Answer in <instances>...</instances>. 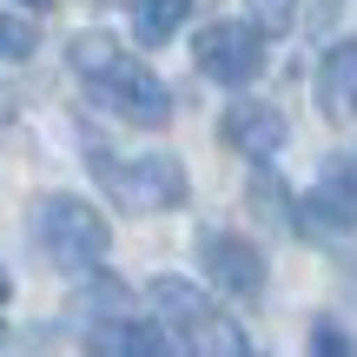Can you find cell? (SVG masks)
Returning a JSON list of instances; mask_svg holds the SVG:
<instances>
[{
  "label": "cell",
  "instance_id": "obj_16",
  "mask_svg": "<svg viewBox=\"0 0 357 357\" xmlns=\"http://www.w3.org/2000/svg\"><path fill=\"white\" fill-rule=\"evenodd\" d=\"M0 305H7V278H0Z\"/></svg>",
  "mask_w": 357,
  "mask_h": 357
},
{
  "label": "cell",
  "instance_id": "obj_6",
  "mask_svg": "<svg viewBox=\"0 0 357 357\" xmlns=\"http://www.w3.org/2000/svg\"><path fill=\"white\" fill-rule=\"evenodd\" d=\"M199 265L238 305H258L265 298V252L252 238H238V231H199Z\"/></svg>",
  "mask_w": 357,
  "mask_h": 357
},
{
  "label": "cell",
  "instance_id": "obj_11",
  "mask_svg": "<svg viewBox=\"0 0 357 357\" xmlns=\"http://www.w3.org/2000/svg\"><path fill=\"white\" fill-rule=\"evenodd\" d=\"M185 20H192V0H132V40L139 47H166Z\"/></svg>",
  "mask_w": 357,
  "mask_h": 357
},
{
  "label": "cell",
  "instance_id": "obj_9",
  "mask_svg": "<svg viewBox=\"0 0 357 357\" xmlns=\"http://www.w3.org/2000/svg\"><path fill=\"white\" fill-rule=\"evenodd\" d=\"M311 93H318V113L331 119V126L357 119V40H337V47L318 60V73H311Z\"/></svg>",
  "mask_w": 357,
  "mask_h": 357
},
{
  "label": "cell",
  "instance_id": "obj_14",
  "mask_svg": "<svg viewBox=\"0 0 357 357\" xmlns=\"http://www.w3.org/2000/svg\"><path fill=\"white\" fill-rule=\"evenodd\" d=\"M311 351H324V357H331V351H351V337L337 331V324H318V331H311Z\"/></svg>",
  "mask_w": 357,
  "mask_h": 357
},
{
  "label": "cell",
  "instance_id": "obj_4",
  "mask_svg": "<svg viewBox=\"0 0 357 357\" xmlns=\"http://www.w3.org/2000/svg\"><path fill=\"white\" fill-rule=\"evenodd\" d=\"M93 172L113 192V205H126V212H172V205H185V166L172 153H146V159L93 153Z\"/></svg>",
  "mask_w": 357,
  "mask_h": 357
},
{
  "label": "cell",
  "instance_id": "obj_10",
  "mask_svg": "<svg viewBox=\"0 0 357 357\" xmlns=\"http://www.w3.org/2000/svg\"><path fill=\"white\" fill-rule=\"evenodd\" d=\"M86 344H93V351H106V357H166V351H178V344H172V331H159V324H132V318L100 324Z\"/></svg>",
  "mask_w": 357,
  "mask_h": 357
},
{
  "label": "cell",
  "instance_id": "obj_1",
  "mask_svg": "<svg viewBox=\"0 0 357 357\" xmlns=\"http://www.w3.org/2000/svg\"><path fill=\"white\" fill-rule=\"evenodd\" d=\"M66 60H73V73L86 79V93L106 106V113H119L126 126H166L172 119V93L159 86L153 66L126 60V47H119L113 33H73V47H66Z\"/></svg>",
  "mask_w": 357,
  "mask_h": 357
},
{
  "label": "cell",
  "instance_id": "obj_3",
  "mask_svg": "<svg viewBox=\"0 0 357 357\" xmlns=\"http://www.w3.org/2000/svg\"><path fill=\"white\" fill-rule=\"evenodd\" d=\"M146 298H153L159 324L172 331L178 351H199V357H245V351H252V337H245L238 324H231L225 311L199 291V284H185V278H153V291H146Z\"/></svg>",
  "mask_w": 357,
  "mask_h": 357
},
{
  "label": "cell",
  "instance_id": "obj_7",
  "mask_svg": "<svg viewBox=\"0 0 357 357\" xmlns=\"http://www.w3.org/2000/svg\"><path fill=\"white\" fill-rule=\"evenodd\" d=\"M298 231H311V238L357 231V178L344 172V159H331V172L298 199Z\"/></svg>",
  "mask_w": 357,
  "mask_h": 357
},
{
  "label": "cell",
  "instance_id": "obj_15",
  "mask_svg": "<svg viewBox=\"0 0 357 357\" xmlns=\"http://www.w3.org/2000/svg\"><path fill=\"white\" fill-rule=\"evenodd\" d=\"M344 172H351V178H357V153H344Z\"/></svg>",
  "mask_w": 357,
  "mask_h": 357
},
{
  "label": "cell",
  "instance_id": "obj_2",
  "mask_svg": "<svg viewBox=\"0 0 357 357\" xmlns=\"http://www.w3.org/2000/svg\"><path fill=\"white\" fill-rule=\"evenodd\" d=\"M33 245H40V252H47L60 271L93 278V271L106 265L113 231H106V218L93 212L86 199H73V192H47V199L33 205Z\"/></svg>",
  "mask_w": 357,
  "mask_h": 357
},
{
  "label": "cell",
  "instance_id": "obj_13",
  "mask_svg": "<svg viewBox=\"0 0 357 357\" xmlns=\"http://www.w3.org/2000/svg\"><path fill=\"white\" fill-rule=\"evenodd\" d=\"M33 47H40V26H33V20H0V66L26 60Z\"/></svg>",
  "mask_w": 357,
  "mask_h": 357
},
{
  "label": "cell",
  "instance_id": "obj_12",
  "mask_svg": "<svg viewBox=\"0 0 357 357\" xmlns=\"http://www.w3.org/2000/svg\"><path fill=\"white\" fill-rule=\"evenodd\" d=\"M245 7H252V26L258 33H291V20H298V0H245Z\"/></svg>",
  "mask_w": 357,
  "mask_h": 357
},
{
  "label": "cell",
  "instance_id": "obj_5",
  "mask_svg": "<svg viewBox=\"0 0 357 357\" xmlns=\"http://www.w3.org/2000/svg\"><path fill=\"white\" fill-rule=\"evenodd\" d=\"M192 53H199V73L212 86H252L265 73V33L252 20H212Z\"/></svg>",
  "mask_w": 357,
  "mask_h": 357
},
{
  "label": "cell",
  "instance_id": "obj_8",
  "mask_svg": "<svg viewBox=\"0 0 357 357\" xmlns=\"http://www.w3.org/2000/svg\"><path fill=\"white\" fill-rule=\"evenodd\" d=\"M218 132H225L231 153H245L252 166H265V159L284 153V139H291V126H284L278 106H258V100H238L225 119H218Z\"/></svg>",
  "mask_w": 357,
  "mask_h": 357
}]
</instances>
